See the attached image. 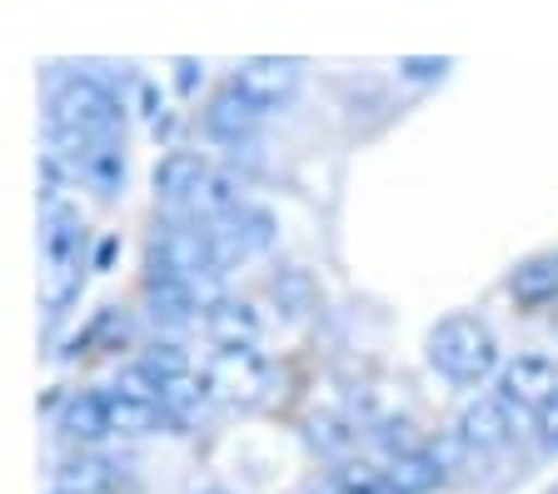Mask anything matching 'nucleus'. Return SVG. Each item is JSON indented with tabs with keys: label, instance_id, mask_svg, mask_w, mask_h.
Segmentation results:
<instances>
[{
	"label": "nucleus",
	"instance_id": "obj_1",
	"mask_svg": "<svg viewBox=\"0 0 558 494\" xmlns=\"http://www.w3.org/2000/svg\"><path fill=\"white\" fill-rule=\"evenodd\" d=\"M429 365L453 385H478L499 370V340L469 310H453L429 329Z\"/></svg>",
	"mask_w": 558,
	"mask_h": 494
},
{
	"label": "nucleus",
	"instance_id": "obj_2",
	"mask_svg": "<svg viewBox=\"0 0 558 494\" xmlns=\"http://www.w3.org/2000/svg\"><path fill=\"white\" fill-rule=\"evenodd\" d=\"M40 255H46V310L60 315L85 285V220L75 205H46Z\"/></svg>",
	"mask_w": 558,
	"mask_h": 494
},
{
	"label": "nucleus",
	"instance_id": "obj_3",
	"mask_svg": "<svg viewBox=\"0 0 558 494\" xmlns=\"http://www.w3.org/2000/svg\"><path fill=\"white\" fill-rule=\"evenodd\" d=\"M120 125H125V106L95 75L75 71L50 91V130H75L90 141H120Z\"/></svg>",
	"mask_w": 558,
	"mask_h": 494
},
{
	"label": "nucleus",
	"instance_id": "obj_4",
	"mask_svg": "<svg viewBox=\"0 0 558 494\" xmlns=\"http://www.w3.org/2000/svg\"><path fill=\"white\" fill-rule=\"evenodd\" d=\"M205 230H209V240H215L220 265H230V260H250V255H259V250L275 245V215H269L265 205H250V201H240L234 210L205 220Z\"/></svg>",
	"mask_w": 558,
	"mask_h": 494
},
{
	"label": "nucleus",
	"instance_id": "obj_5",
	"mask_svg": "<svg viewBox=\"0 0 558 494\" xmlns=\"http://www.w3.org/2000/svg\"><path fill=\"white\" fill-rule=\"evenodd\" d=\"M215 400L230 405H259L269 389V360L259 350H220L205 370Z\"/></svg>",
	"mask_w": 558,
	"mask_h": 494
},
{
	"label": "nucleus",
	"instance_id": "obj_6",
	"mask_svg": "<svg viewBox=\"0 0 558 494\" xmlns=\"http://www.w3.org/2000/svg\"><path fill=\"white\" fill-rule=\"evenodd\" d=\"M230 81L269 116V110H279V106H290L294 100V91H300V81H304V65L290 60V56H255V60H244Z\"/></svg>",
	"mask_w": 558,
	"mask_h": 494
},
{
	"label": "nucleus",
	"instance_id": "obj_7",
	"mask_svg": "<svg viewBox=\"0 0 558 494\" xmlns=\"http://www.w3.org/2000/svg\"><path fill=\"white\" fill-rule=\"evenodd\" d=\"M558 389V365L544 360V354H519L509 365L499 370V395L513 414H538L548 405V395Z\"/></svg>",
	"mask_w": 558,
	"mask_h": 494
},
{
	"label": "nucleus",
	"instance_id": "obj_8",
	"mask_svg": "<svg viewBox=\"0 0 558 494\" xmlns=\"http://www.w3.org/2000/svg\"><path fill=\"white\" fill-rule=\"evenodd\" d=\"M259 120H265V110H259L234 81H225L205 106V135L209 141H225V145H244L259 130Z\"/></svg>",
	"mask_w": 558,
	"mask_h": 494
},
{
	"label": "nucleus",
	"instance_id": "obj_9",
	"mask_svg": "<svg viewBox=\"0 0 558 494\" xmlns=\"http://www.w3.org/2000/svg\"><path fill=\"white\" fill-rule=\"evenodd\" d=\"M513 430H519V414L509 410V405L499 400V395H478V400L464 405V414H459V439H464L469 449H504L513 439Z\"/></svg>",
	"mask_w": 558,
	"mask_h": 494
},
{
	"label": "nucleus",
	"instance_id": "obj_10",
	"mask_svg": "<svg viewBox=\"0 0 558 494\" xmlns=\"http://www.w3.org/2000/svg\"><path fill=\"white\" fill-rule=\"evenodd\" d=\"M56 490L70 494H125L130 490V470L120 459L105 455H70L56 470Z\"/></svg>",
	"mask_w": 558,
	"mask_h": 494
},
{
	"label": "nucleus",
	"instance_id": "obj_11",
	"mask_svg": "<svg viewBox=\"0 0 558 494\" xmlns=\"http://www.w3.org/2000/svg\"><path fill=\"white\" fill-rule=\"evenodd\" d=\"M199 320H205V335L220 345V350H255L259 345V315H255V305H244V300L220 294Z\"/></svg>",
	"mask_w": 558,
	"mask_h": 494
},
{
	"label": "nucleus",
	"instance_id": "obj_12",
	"mask_svg": "<svg viewBox=\"0 0 558 494\" xmlns=\"http://www.w3.org/2000/svg\"><path fill=\"white\" fill-rule=\"evenodd\" d=\"M209 170H215V165H209L199 150L160 155V165H155V195H160V201H170V205H190L199 195V185H205Z\"/></svg>",
	"mask_w": 558,
	"mask_h": 494
},
{
	"label": "nucleus",
	"instance_id": "obj_13",
	"mask_svg": "<svg viewBox=\"0 0 558 494\" xmlns=\"http://www.w3.org/2000/svg\"><path fill=\"white\" fill-rule=\"evenodd\" d=\"M105 424H110V439H145L165 424V410L155 400H135L125 389H105Z\"/></svg>",
	"mask_w": 558,
	"mask_h": 494
},
{
	"label": "nucleus",
	"instance_id": "obj_14",
	"mask_svg": "<svg viewBox=\"0 0 558 494\" xmlns=\"http://www.w3.org/2000/svg\"><path fill=\"white\" fill-rule=\"evenodd\" d=\"M60 435L75 439V445H100V439H110L105 389H75V395L60 405Z\"/></svg>",
	"mask_w": 558,
	"mask_h": 494
},
{
	"label": "nucleus",
	"instance_id": "obj_15",
	"mask_svg": "<svg viewBox=\"0 0 558 494\" xmlns=\"http://www.w3.org/2000/svg\"><path fill=\"white\" fill-rule=\"evenodd\" d=\"M384 484H389V494H429L444 484V465L429 449H399L384 465Z\"/></svg>",
	"mask_w": 558,
	"mask_h": 494
},
{
	"label": "nucleus",
	"instance_id": "obj_16",
	"mask_svg": "<svg viewBox=\"0 0 558 494\" xmlns=\"http://www.w3.org/2000/svg\"><path fill=\"white\" fill-rule=\"evenodd\" d=\"M509 294L519 305L538 310L548 300H558V250H544V255H529L519 270L509 275Z\"/></svg>",
	"mask_w": 558,
	"mask_h": 494
},
{
	"label": "nucleus",
	"instance_id": "obj_17",
	"mask_svg": "<svg viewBox=\"0 0 558 494\" xmlns=\"http://www.w3.org/2000/svg\"><path fill=\"white\" fill-rule=\"evenodd\" d=\"M81 176L90 180L100 195H116V190L125 185V150H120V141H95V150L81 160Z\"/></svg>",
	"mask_w": 558,
	"mask_h": 494
},
{
	"label": "nucleus",
	"instance_id": "obj_18",
	"mask_svg": "<svg viewBox=\"0 0 558 494\" xmlns=\"http://www.w3.org/2000/svg\"><path fill=\"white\" fill-rule=\"evenodd\" d=\"M240 201H244V180H234L230 170H209L205 185H199V195L190 205L199 210V220H215V215L234 210Z\"/></svg>",
	"mask_w": 558,
	"mask_h": 494
},
{
	"label": "nucleus",
	"instance_id": "obj_19",
	"mask_svg": "<svg viewBox=\"0 0 558 494\" xmlns=\"http://www.w3.org/2000/svg\"><path fill=\"white\" fill-rule=\"evenodd\" d=\"M329 494H389V484H384V470H374V465H349V470L335 474Z\"/></svg>",
	"mask_w": 558,
	"mask_h": 494
},
{
	"label": "nucleus",
	"instance_id": "obj_20",
	"mask_svg": "<svg viewBox=\"0 0 558 494\" xmlns=\"http://www.w3.org/2000/svg\"><path fill=\"white\" fill-rule=\"evenodd\" d=\"M534 430H538V439H544V445H554V449H558V389L548 395L544 410L534 414Z\"/></svg>",
	"mask_w": 558,
	"mask_h": 494
},
{
	"label": "nucleus",
	"instance_id": "obj_21",
	"mask_svg": "<svg viewBox=\"0 0 558 494\" xmlns=\"http://www.w3.org/2000/svg\"><path fill=\"white\" fill-rule=\"evenodd\" d=\"M174 85H180V95H195V85H205V65L199 60H174Z\"/></svg>",
	"mask_w": 558,
	"mask_h": 494
},
{
	"label": "nucleus",
	"instance_id": "obj_22",
	"mask_svg": "<svg viewBox=\"0 0 558 494\" xmlns=\"http://www.w3.org/2000/svg\"><path fill=\"white\" fill-rule=\"evenodd\" d=\"M404 71L409 75H434V71H444V60H404Z\"/></svg>",
	"mask_w": 558,
	"mask_h": 494
},
{
	"label": "nucleus",
	"instance_id": "obj_23",
	"mask_svg": "<svg viewBox=\"0 0 558 494\" xmlns=\"http://www.w3.org/2000/svg\"><path fill=\"white\" fill-rule=\"evenodd\" d=\"M205 494H225V490H205Z\"/></svg>",
	"mask_w": 558,
	"mask_h": 494
},
{
	"label": "nucleus",
	"instance_id": "obj_24",
	"mask_svg": "<svg viewBox=\"0 0 558 494\" xmlns=\"http://www.w3.org/2000/svg\"><path fill=\"white\" fill-rule=\"evenodd\" d=\"M50 494H70V490H50Z\"/></svg>",
	"mask_w": 558,
	"mask_h": 494
}]
</instances>
